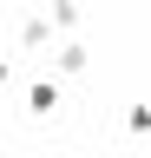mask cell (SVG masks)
<instances>
[{"label": "cell", "mask_w": 151, "mask_h": 158, "mask_svg": "<svg viewBox=\"0 0 151 158\" xmlns=\"http://www.w3.org/2000/svg\"><path fill=\"white\" fill-rule=\"evenodd\" d=\"M92 66V46H85V40H53V73H59V79H79Z\"/></svg>", "instance_id": "obj_1"}, {"label": "cell", "mask_w": 151, "mask_h": 158, "mask_svg": "<svg viewBox=\"0 0 151 158\" xmlns=\"http://www.w3.org/2000/svg\"><path fill=\"white\" fill-rule=\"evenodd\" d=\"M79 20H85V7H72V0H53V13H46V27H53V33H72Z\"/></svg>", "instance_id": "obj_4"}, {"label": "cell", "mask_w": 151, "mask_h": 158, "mask_svg": "<svg viewBox=\"0 0 151 158\" xmlns=\"http://www.w3.org/2000/svg\"><path fill=\"white\" fill-rule=\"evenodd\" d=\"M72 7H85V0H72Z\"/></svg>", "instance_id": "obj_7"}, {"label": "cell", "mask_w": 151, "mask_h": 158, "mask_svg": "<svg viewBox=\"0 0 151 158\" xmlns=\"http://www.w3.org/2000/svg\"><path fill=\"white\" fill-rule=\"evenodd\" d=\"M7 79H13V66H7V59H0V92H7Z\"/></svg>", "instance_id": "obj_6"}, {"label": "cell", "mask_w": 151, "mask_h": 158, "mask_svg": "<svg viewBox=\"0 0 151 158\" xmlns=\"http://www.w3.org/2000/svg\"><path fill=\"white\" fill-rule=\"evenodd\" d=\"M53 40H59V33L46 27V13H26V20H20V46H26V53H53Z\"/></svg>", "instance_id": "obj_2"}, {"label": "cell", "mask_w": 151, "mask_h": 158, "mask_svg": "<svg viewBox=\"0 0 151 158\" xmlns=\"http://www.w3.org/2000/svg\"><path fill=\"white\" fill-rule=\"evenodd\" d=\"M13 7H20V13H40V7H46V0H13Z\"/></svg>", "instance_id": "obj_5"}, {"label": "cell", "mask_w": 151, "mask_h": 158, "mask_svg": "<svg viewBox=\"0 0 151 158\" xmlns=\"http://www.w3.org/2000/svg\"><path fill=\"white\" fill-rule=\"evenodd\" d=\"M26 112H33V118L59 112V79H33V86H26Z\"/></svg>", "instance_id": "obj_3"}]
</instances>
